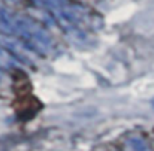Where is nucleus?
<instances>
[{
  "mask_svg": "<svg viewBox=\"0 0 154 151\" xmlns=\"http://www.w3.org/2000/svg\"><path fill=\"white\" fill-rule=\"evenodd\" d=\"M47 9L58 26L72 38L85 39L100 27V15L76 0H33Z\"/></svg>",
  "mask_w": 154,
  "mask_h": 151,
  "instance_id": "obj_1",
  "label": "nucleus"
},
{
  "mask_svg": "<svg viewBox=\"0 0 154 151\" xmlns=\"http://www.w3.org/2000/svg\"><path fill=\"white\" fill-rule=\"evenodd\" d=\"M0 32L18 39L35 52L48 54L54 42L50 33L29 15H23L0 5Z\"/></svg>",
  "mask_w": 154,
  "mask_h": 151,
  "instance_id": "obj_2",
  "label": "nucleus"
},
{
  "mask_svg": "<svg viewBox=\"0 0 154 151\" xmlns=\"http://www.w3.org/2000/svg\"><path fill=\"white\" fill-rule=\"evenodd\" d=\"M0 67H3V69L17 67V58L9 52L6 47H3V44H0Z\"/></svg>",
  "mask_w": 154,
  "mask_h": 151,
  "instance_id": "obj_3",
  "label": "nucleus"
},
{
  "mask_svg": "<svg viewBox=\"0 0 154 151\" xmlns=\"http://www.w3.org/2000/svg\"><path fill=\"white\" fill-rule=\"evenodd\" d=\"M127 148H129V151H150L148 147L144 144V141L139 139V138H132V139H129Z\"/></svg>",
  "mask_w": 154,
  "mask_h": 151,
  "instance_id": "obj_4",
  "label": "nucleus"
},
{
  "mask_svg": "<svg viewBox=\"0 0 154 151\" xmlns=\"http://www.w3.org/2000/svg\"><path fill=\"white\" fill-rule=\"evenodd\" d=\"M2 2H5V3H11V5H18V3H21L23 0H2Z\"/></svg>",
  "mask_w": 154,
  "mask_h": 151,
  "instance_id": "obj_5",
  "label": "nucleus"
},
{
  "mask_svg": "<svg viewBox=\"0 0 154 151\" xmlns=\"http://www.w3.org/2000/svg\"><path fill=\"white\" fill-rule=\"evenodd\" d=\"M0 79H2V73H0Z\"/></svg>",
  "mask_w": 154,
  "mask_h": 151,
  "instance_id": "obj_6",
  "label": "nucleus"
}]
</instances>
